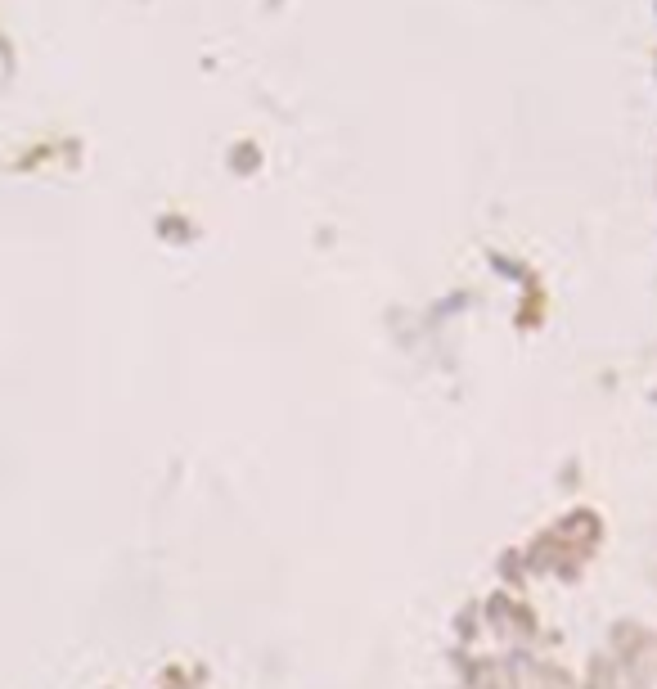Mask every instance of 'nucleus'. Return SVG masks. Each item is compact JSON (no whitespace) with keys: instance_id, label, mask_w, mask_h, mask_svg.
I'll use <instances>...</instances> for the list:
<instances>
[]
</instances>
